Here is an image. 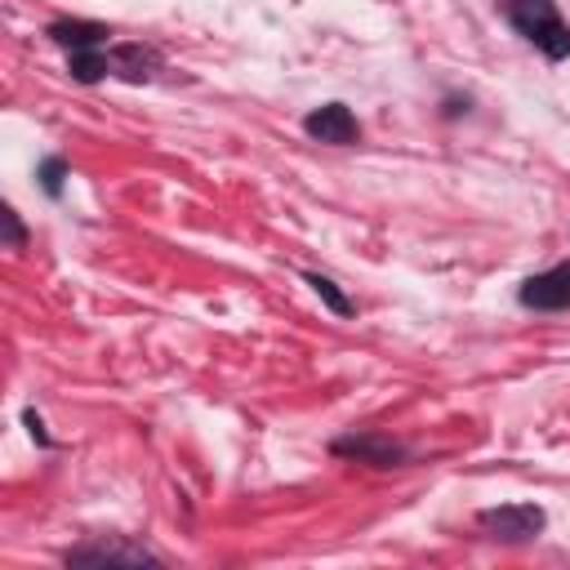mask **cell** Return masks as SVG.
<instances>
[{
	"instance_id": "cell-1",
	"label": "cell",
	"mask_w": 570,
	"mask_h": 570,
	"mask_svg": "<svg viewBox=\"0 0 570 570\" xmlns=\"http://www.w3.org/2000/svg\"><path fill=\"white\" fill-rule=\"evenodd\" d=\"M508 18H512V27H517L530 45H539L552 62L570 58V27L561 22V13H557L552 0H512V4H508Z\"/></svg>"
},
{
	"instance_id": "cell-4",
	"label": "cell",
	"mask_w": 570,
	"mask_h": 570,
	"mask_svg": "<svg viewBox=\"0 0 570 570\" xmlns=\"http://www.w3.org/2000/svg\"><path fill=\"white\" fill-rule=\"evenodd\" d=\"M303 129H307L316 142H334V147H343V142H356V134H361L356 116H352L343 102H325V107L307 111V116H303Z\"/></svg>"
},
{
	"instance_id": "cell-6",
	"label": "cell",
	"mask_w": 570,
	"mask_h": 570,
	"mask_svg": "<svg viewBox=\"0 0 570 570\" xmlns=\"http://www.w3.org/2000/svg\"><path fill=\"white\" fill-rule=\"evenodd\" d=\"M334 454H343V459H361V463H374V468H392V463H401V459H405V450H401L396 441L374 436V432L334 441Z\"/></svg>"
},
{
	"instance_id": "cell-12",
	"label": "cell",
	"mask_w": 570,
	"mask_h": 570,
	"mask_svg": "<svg viewBox=\"0 0 570 570\" xmlns=\"http://www.w3.org/2000/svg\"><path fill=\"white\" fill-rule=\"evenodd\" d=\"M0 218H4V240H9L13 249H18V245L27 240V236H22V223H18V214H13V209H4Z\"/></svg>"
},
{
	"instance_id": "cell-11",
	"label": "cell",
	"mask_w": 570,
	"mask_h": 570,
	"mask_svg": "<svg viewBox=\"0 0 570 570\" xmlns=\"http://www.w3.org/2000/svg\"><path fill=\"white\" fill-rule=\"evenodd\" d=\"M62 178H67V165H62L58 156H49V160L40 165V183H45V191L58 196V191H62Z\"/></svg>"
},
{
	"instance_id": "cell-8",
	"label": "cell",
	"mask_w": 570,
	"mask_h": 570,
	"mask_svg": "<svg viewBox=\"0 0 570 570\" xmlns=\"http://www.w3.org/2000/svg\"><path fill=\"white\" fill-rule=\"evenodd\" d=\"M111 67H120L129 80H147L151 67H156V53L142 49V45H120V49L111 53Z\"/></svg>"
},
{
	"instance_id": "cell-3",
	"label": "cell",
	"mask_w": 570,
	"mask_h": 570,
	"mask_svg": "<svg viewBox=\"0 0 570 570\" xmlns=\"http://www.w3.org/2000/svg\"><path fill=\"white\" fill-rule=\"evenodd\" d=\"M521 303L525 307H539V312H561L570 307V263H557L539 276H530L521 285Z\"/></svg>"
},
{
	"instance_id": "cell-10",
	"label": "cell",
	"mask_w": 570,
	"mask_h": 570,
	"mask_svg": "<svg viewBox=\"0 0 570 570\" xmlns=\"http://www.w3.org/2000/svg\"><path fill=\"white\" fill-rule=\"evenodd\" d=\"M307 285H312V289L325 298V307H330V312H338V316H352V298H347V294H343V289H338L330 276H321V272H307Z\"/></svg>"
},
{
	"instance_id": "cell-7",
	"label": "cell",
	"mask_w": 570,
	"mask_h": 570,
	"mask_svg": "<svg viewBox=\"0 0 570 570\" xmlns=\"http://www.w3.org/2000/svg\"><path fill=\"white\" fill-rule=\"evenodd\" d=\"M49 40L62 45V49H98L107 40V27L102 22H80V18H62L49 27Z\"/></svg>"
},
{
	"instance_id": "cell-2",
	"label": "cell",
	"mask_w": 570,
	"mask_h": 570,
	"mask_svg": "<svg viewBox=\"0 0 570 570\" xmlns=\"http://www.w3.org/2000/svg\"><path fill=\"white\" fill-rule=\"evenodd\" d=\"M476 525L490 534V539H503V543H525L543 530V508L534 503H503V508H485L476 517Z\"/></svg>"
},
{
	"instance_id": "cell-13",
	"label": "cell",
	"mask_w": 570,
	"mask_h": 570,
	"mask_svg": "<svg viewBox=\"0 0 570 570\" xmlns=\"http://www.w3.org/2000/svg\"><path fill=\"white\" fill-rule=\"evenodd\" d=\"M22 419H27V428H31V436H36L40 445H49V432H45V423H40V414H36V410H27Z\"/></svg>"
},
{
	"instance_id": "cell-9",
	"label": "cell",
	"mask_w": 570,
	"mask_h": 570,
	"mask_svg": "<svg viewBox=\"0 0 570 570\" xmlns=\"http://www.w3.org/2000/svg\"><path fill=\"white\" fill-rule=\"evenodd\" d=\"M111 71V58H102L98 49H71V76L80 80V85H94V80H102Z\"/></svg>"
},
{
	"instance_id": "cell-5",
	"label": "cell",
	"mask_w": 570,
	"mask_h": 570,
	"mask_svg": "<svg viewBox=\"0 0 570 570\" xmlns=\"http://www.w3.org/2000/svg\"><path fill=\"white\" fill-rule=\"evenodd\" d=\"M67 566H156V557L138 543H85L67 552Z\"/></svg>"
}]
</instances>
